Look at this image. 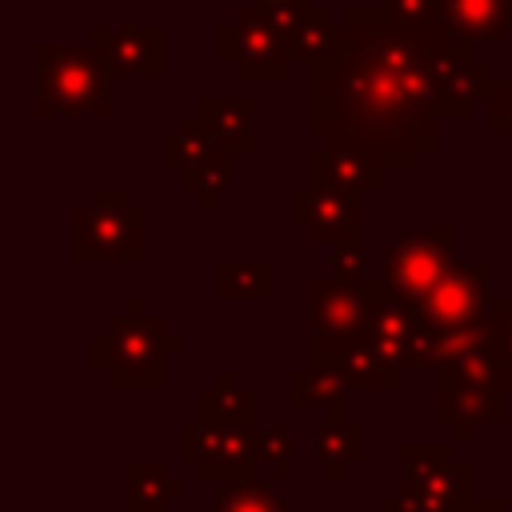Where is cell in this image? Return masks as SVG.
Returning <instances> with one entry per match:
<instances>
[{"label": "cell", "instance_id": "cell-5", "mask_svg": "<svg viewBox=\"0 0 512 512\" xmlns=\"http://www.w3.org/2000/svg\"><path fill=\"white\" fill-rule=\"evenodd\" d=\"M368 328L364 280H340L332 272L308 280V364L332 368L340 352L368 340Z\"/></svg>", "mask_w": 512, "mask_h": 512}, {"label": "cell", "instance_id": "cell-6", "mask_svg": "<svg viewBox=\"0 0 512 512\" xmlns=\"http://www.w3.org/2000/svg\"><path fill=\"white\" fill-rule=\"evenodd\" d=\"M216 60L232 64L244 80H288L296 64L284 32L256 4H240L232 20L216 28Z\"/></svg>", "mask_w": 512, "mask_h": 512}, {"label": "cell", "instance_id": "cell-20", "mask_svg": "<svg viewBox=\"0 0 512 512\" xmlns=\"http://www.w3.org/2000/svg\"><path fill=\"white\" fill-rule=\"evenodd\" d=\"M124 480H128L124 512H164L172 500L184 496V480L168 476L160 460H128Z\"/></svg>", "mask_w": 512, "mask_h": 512}, {"label": "cell", "instance_id": "cell-19", "mask_svg": "<svg viewBox=\"0 0 512 512\" xmlns=\"http://www.w3.org/2000/svg\"><path fill=\"white\" fill-rule=\"evenodd\" d=\"M256 416V392L240 384L232 368H224L208 388L196 392V420L204 424H252Z\"/></svg>", "mask_w": 512, "mask_h": 512}, {"label": "cell", "instance_id": "cell-17", "mask_svg": "<svg viewBox=\"0 0 512 512\" xmlns=\"http://www.w3.org/2000/svg\"><path fill=\"white\" fill-rule=\"evenodd\" d=\"M192 112L204 124V132L216 140L220 152L240 160L256 148V132H252L256 100H248V96H200Z\"/></svg>", "mask_w": 512, "mask_h": 512}, {"label": "cell", "instance_id": "cell-9", "mask_svg": "<svg viewBox=\"0 0 512 512\" xmlns=\"http://www.w3.org/2000/svg\"><path fill=\"white\" fill-rule=\"evenodd\" d=\"M492 264L488 260H452L440 280L412 304L416 316L432 328H464V324H484L492 316Z\"/></svg>", "mask_w": 512, "mask_h": 512}, {"label": "cell", "instance_id": "cell-15", "mask_svg": "<svg viewBox=\"0 0 512 512\" xmlns=\"http://www.w3.org/2000/svg\"><path fill=\"white\" fill-rule=\"evenodd\" d=\"M436 96H440V112L444 116H472L480 100H488L496 92V68L480 56H448L436 52Z\"/></svg>", "mask_w": 512, "mask_h": 512}, {"label": "cell", "instance_id": "cell-4", "mask_svg": "<svg viewBox=\"0 0 512 512\" xmlns=\"http://www.w3.org/2000/svg\"><path fill=\"white\" fill-rule=\"evenodd\" d=\"M148 256V216L120 188H92L72 212L76 264H140Z\"/></svg>", "mask_w": 512, "mask_h": 512}, {"label": "cell", "instance_id": "cell-12", "mask_svg": "<svg viewBox=\"0 0 512 512\" xmlns=\"http://www.w3.org/2000/svg\"><path fill=\"white\" fill-rule=\"evenodd\" d=\"M508 392H492L484 384H472L456 372H436V424L452 432L456 444H472L484 424L508 428Z\"/></svg>", "mask_w": 512, "mask_h": 512}, {"label": "cell", "instance_id": "cell-27", "mask_svg": "<svg viewBox=\"0 0 512 512\" xmlns=\"http://www.w3.org/2000/svg\"><path fill=\"white\" fill-rule=\"evenodd\" d=\"M232 176H236V156L216 152V156H208L204 164H196L192 172H184V176H180V188L192 192L204 208H212L224 192H232Z\"/></svg>", "mask_w": 512, "mask_h": 512}, {"label": "cell", "instance_id": "cell-2", "mask_svg": "<svg viewBox=\"0 0 512 512\" xmlns=\"http://www.w3.org/2000/svg\"><path fill=\"white\" fill-rule=\"evenodd\" d=\"M176 352H184V336L168 332L164 320L148 312L140 296H128V304L116 316H108L104 332H96L88 344L92 372H104V380L116 392L164 388V364Z\"/></svg>", "mask_w": 512, "mask_h": 512}, {"label": "cell", "instance_id": "cell-3", "mask_svg": "<svg viewBox=\"0 0 512 512\" xmlns=\"http://www.w3.org/2000/svg\"><path fill=\"white\" fill-rule=\"evenodd\" d=\"M112 68L88 44H36V116H108Z\"/></svg>", "mask_w": 512, "mask_h": 512}, {"label": "cell", "instance_id": "cell-23", "mask_svg": "<svg viewBox=\"0 0 512 512\" xmlns=\"http://www.w3.org/2000/svg\"><path fill=\"white\" fill-rule=\"evenodd\" d=\"M340 376H344V384L348 388H368V392H396L400 384H404V368H396V364H388L380 352H376V344L372 340H364V344H356V348H348V352H340L336 356V364H332Z\"/></svg>", "mask_w": 512, "mask_h": 512}, {"label": "cell", "instance_id": "cell-7", "mask_svg": "<svg viewBox=\"0 0 512 512\" xmlns=\"http://www.w3.org/2000/svg\"><path fill=\"white\" fill-rule=\"evenodd\" d=\"M380 256H384V284L400 300L416 304L456 260V228L452 224L404 228L396 240L380 244Z\"/></svg>", "mask_w": 512, "mask_h": 512}, {"label": "cell", "instance_id": "cell-33", "mask_svg": "<svg viewBox=\"0 0 512 512\" xmlns=\"http://www.w3.org/2000/svg\"><path fill=\"white\" fill-rule=\"evenodd\" d=\"M252 4H256V8H264V12L272 16V24L284 32V28L296 20V12H304L312 0H252Z\"/></svg>", "mask_w": 512, "mask_h": 512}, {"label": "cell", "instance_id": "cell-26", "mask_svg": "<svg viewBox=\"0 0 512 512\" xmlns=\"http://www.w3.org/2000/svg\"><path fill=\"white\" fill-rule=\"evenodd\" d=\"M212 512H292V504L284 496H276V484L244 476V480L216 484V508Z\"/></svg>", "mask_w": 512, "mask_h": 512}, {"label": "cell", "instance_id": "cell-1", "mask_svg": "<svg viewBox=\"0 0 512 512\" xmlns=\"http://www.w3.org/2000/svg\"><path fill=\"white\" fill-rule=\"evenodd\" d=\"M436 52V40L396 28L380 4H348L332 48L308 64V132L388 172H416L440 148Z\"/></svg>", "mask_w": 512, "mask_h": 512}, {"label": "cell", "instance_id": "cell-13", "mask_svg": "<svg viewBox=\"0 0 512 512\" xmlns=\"http://www.w3.org/2000/svg\"><path fill=\"white\" fill-rule=\"evenodd\" d=\"M512 36V0H440L436 44L448 56H476L480 44H504Z\"/></svg>", "mask_w": 512, "mask_h": 512}, {"label": "cell", "instance_id": "cell-16", "mask_svg": "<svg viewBox=\"0 0 512 512\" xmlns=\"http://www.w3.org/2000/svg\"><path fill=\"white\" fill-rule=\"evenodd\" d=\"M384 176L388 168L360 152V148H348V144H332L324 140L312 156H308V184L312 188H344V192H376L384 188Z\"/></svg>", "mask_w": 512, "mask_h": 512}, {"label": "cell", "instance_id": "cell-30", "mask_svg": "<svg viewBox=\"0 0 512 512\" xmlns=\"http://www.w3.org/2000/svg\"><path fill=\"white\" fill-rule=\"evenodd\" d=\"M488 132L500 136L512 152V64H508L504 80L496 84V92L488 96Z\"/></svg>", "mask_w": 512, "mask_h": 512}, {"label": "cell", "instance_id": "cell-35", "mask_svg": "<svg viewBox=\"0 0 512 512\" xmlns=\"http://www.w3.org/2000/svg\"><path fill=\"white\" fill-rule=\"evenodd\" d=\"M508 208H512V192H508ZM508 240H512V220H508Z\"/></svg>", "mask_w": 512, "mask_h": 512}, {"label": "cell", "instance_id": "cell-28", "mask_svg": "<svg viewBox=\"0 0 512 512\" xmlns=\"http://www.w3.org/2000/svg\"><path fill=\"white\" fill-rule=\"evenodd\" d=\"M380 8L388 12V20L412 36H428L436 40L440 32V0H380Z\"/></svg>", "mask_w": 512, "mask_h": 512}, {"label": "cell", "instance_id": "cell-29", "mask_svg": "<svg viewBox=\"0 0 512 512\" xmlns=\"http://www.w3.org/2000/svg\"><path fill=\"white\" fill-rule=\"evenodd\" d=\"M256 456L260 464H272V480H292V428H256Z\"/></svg>", "mask_w": 512, "mask_h": 512}, {"label": "cell", "instance_id": "cell-14", "mask_svg": "<svg viewBox=\"0 0 512 512\" xmlns=\"http://www.w3.org/2000/svg\"><path fill=\"white\" fill-rule=\"evenodd\" d=\"M92 44L104 52L116 80L140 76L160 80L164 76V28L160 24H92Z\"/></svg>", "mask_w": 512, "mask_h": 512}, {"label": "cell", "instance_id": "cell-8", "mask_svg": "<svg viewBox=\"0 0 512 512\" xmlns=\"http://www.w3.org/2000/svg\"><path fill=\"white\" fill-rule=\"evenodd\" d=\"M180 460L192 464L196 480L228 484L256 476V424H204L192 420L180 428Z\"/></svg>", "mask_w": 512, "mask_h": 512}, {"label": "cell", "instance_id": "cell-11", "mask_svg": "<svg viewBox=\"0 0 512 512\" xmlns=\"http://www.w3.org/2000/svg\"><path fill=\"white\" fill-rule=\"evenodd\" d=\"M288 220L320 248H332L340 240L364 236V192L344 188H292L288 192Z\"/></svg>", "mask_w": 512, "mask_h": 512}, {"label": "cell", "instance_id": "cell-31", "mask_svg": "<svg viewBox=\"0 0 512 512\" xmlns=\"http://www.w3.org/2000/svg\"><path fill=\"white\" fill-rule=\"evenodd\" d=\"M328 272L340 280H364V236L332 244L328 248Z\"/></svg>", "mask_w": 512, "mask_h": 512}, {"label": "cell", "instance_id": "cell-32", "mask_svg": "<svg viewBox=\"0 0 512 512\" xmlns=\"http://www.w3.org/2000/svg\"><path fill=\"white\" fill-rule=\"evenodd\" d=\"M488 348L500 352L512 364V296H496L492 300V316H488Z\"/></svg>", "mask_w": 512, "mask_h": 512}, {"label": "cell", "instance_id": "cell-25", "mask_svg": "<svg viewBox=\"0 0 512 512\" xmlns=\"http://www.w3.org/2000/svg\"><path fill=\"white\" fill-rule=\"evenodd\" d=\"M332 36H336V20L324 4H308L304 12H296V20L284 28V40H288V52L296 64H312L320 60L328 48H332Z\"/></svg>", "mask_w": 512, "mask_h": 512}, {"label": "cell", "instance_id": "cell-24", "mask_svg": "<svg viewBox=\"0 0 512 512\" xmlns=\"http://www.w3.org/2000/svg\"><path fill=\"white\" fill-rule=\"evenodd\" d=\"M216 296L220 300H272L276 296V264L272 260H220L216 264Z\"/></svg>", "mask_w": 512, "mask_h": 512}, {"label": "cell", "instance_id": "cell-34", "mask_svg": "<svg viewBox=\"0 0 512 512\" xmlns=\"http://www.w3.org/2000/svg\"><path fill=\"white\" fill-rule=\"evenodd\" d=\"M472 512H512V508H508V500H504V496H484V500H476V504H472Z\"/></svg>", "mask_w": 512, "mask_h": 512}, {"label": "cell", "instance_id": "cell-22", "mask_svg": "<svg viewBox=\"0 0 512 512\" xmlns=\"http://www.w3.org/2000/svg\"><path fill=\"white\" fill-rule=\"evenodd\" d=\"M216 140L204 132V124L196 120V112H184L180 124L172 132L160 136V164L172 172V176H184L192 172L196 164H204L208 156H216Z\"/></svg>", "mask_w": 512, "mask_h": 512}, {"label": "cell", "instance_id": "cell-18", "mask_svg": "<svg viewBox=\"0 0 512 512\" xmlns=\"http://www.w3.org/2000/svg\"><path fill=\"white\" fill-rule=\"evenodd\" d=\"M364 424H348L344 416H324L312 428V456L328 484H344L356 464H364Z\"/></svg>", "mask_w": 512, "mask_h": 512}, {"label": "cell", "instance_id": "cell-10", "mask_svg": "<svg viewBox=\"0 0 512 512\" xmlns=\"http://www.w3.org/2000/svg\"><path fill=\"white\" fill-rule=\"evenodd\" d=\"M400 460H404V488L452 500L464 512H472V504L480 500L472 484V460L456 456V440H404Z\"/></svg>", "mask_w": 512, "mask_h": 512}, {"label": "cell", "instance_id": "cell-36", "mask_svg": "<svg viewBox=\"0 0 512 512\" xmlns=\"http://www.w3.org/2000/svg\"><path fill=\"white\" fill-rule=\"evenodd\" d=\"M508 440H512V424H508Z\"/></svg>", "mask_w": 512, "mask_h": 512}, {"label": "cell", "instance_id": "cell-21", "mask_svg": "<svg viewBox=\"0 0 512 512\" xmlns=\"http://www.w3.org/2000/svg\"><path fill=\"white\" fill-rule=\"evenodd\" d=\"M288 400L292 408H316L324 416H344V404H348V384L336 368H296L288 376Z\"/></svg>", "mask_w": 512, "mask_h": 512}]
</instances>
